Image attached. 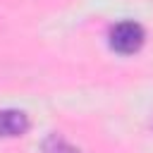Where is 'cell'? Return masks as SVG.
<instances>
[{
	"label": "cell",
	"instance_id": "cell-3",
	"mask_svg": "<svg viewBox=\"0 0 153 153\" xmlns=\"http://www.w3.org/2000/svg\"><path fill=\"white\" fill-rule=\"evenodd\" d=\"M43 153H81L76 146H72L67 139H62L60 134H50L43 141Z\"/></svg>",
	"mask_w": 153,
	"mask_h": 153
},
{
	"label": "cell",
	"instance_id": "cell-2",
	"mask_svg": "<svg viewBox=\"0 0 153 153\" xmlns=\"http://www.w3.org/2000/svg\"><path fill=\"white\" fill-rule=\"evenodd\" d=\"M29 129V117L22 110H0V136H22Z\"/></svg>",
	"mask_w": 153,
	"mask_h": 153
},
{
	"label": "cell",
	"instance_id": "cell-1",
	"mask_svg": "<svg viewBox=\"0 0 153 153\" xmlns=\"http://www.w3.org/2000/svg\"><path fill=\"white\" fill-rule=\"evenodd\" d=\"M143 45V29L136 22H120L110 29V48L122 53V55H131Z\"/></svg>",
	"mask_w": 153,
	"mask_h": 153
}]
</instances>
